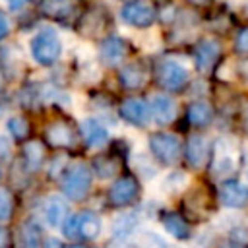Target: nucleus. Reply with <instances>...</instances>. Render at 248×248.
I'll return each instance as SVG.
<instances>
[{"mask_svg":"<svg viewBox=\"0 0 248 248\" xmlns=\"http://www.w3.org/2000/svg\"><path fill=\"white\" fill-rule=\"evenodd\" d=\"M6 130L14 140H25L29 136V122H27V118L14 114L6 120Z\"/></svg>","mask_w":248,"mask_h":248,"instance_id":"obj_25","label":"nucleus"},{"mask_svg":"<svg viewBox=\"0 0 248 248\" xmlns=\"http://www.w3.org/2000/svg\"><path fill=\"white\" fill-rule=\"evenodd\" d=\"M91 180V169L85 163H74L62 174V192L70 200H81L89 192Z\"/></svg>","mask_w":248,"mask_h":248,"instance_id":"obj_2","label":"nucleus"},{"mask_svg":"<svg viewBox=\"0 0 248 248\" xmlns=\"http://www.w3.org/2000/svg\"><path fill=\"white\" fill-rule=\"evenodd\" d=\"M138 192H140L138 180L132 174H124L112 182L108 190V202L114 207H124L138 198Z\"/></svg>","mask_w":248,"mask_h":248,"instance_id":"obj_6","label":"nucleus"},{"mask_svg":"<svg viewBox=\"0 0 248 248\" xmlns=\"http://www.w3.org/2000/svg\"><path fill=\"white\" fill-rule=\"evenodd\" d=\"M41 248H64V246H62V242L58 238H46V240H43Z\"/></svg>","mask_w":248,"mask_h":248,"instance_id":"obj_32","label":"nucleus"},{"mask_svg":"<svg viewBox=\"0 0 248 248\" xmlns=\"http://www.w3.org/2000/svg\"><path fill=\"white\" fill-rule=\"evenodd\" d=\"M186 2L192 4V6H196V8H207V6H211L213 0H186Z\"/></svg>","mask_w":248,"mask_h":248,"instance_id":"obj_34","label":"nucleus"},{"mask_svg":"<svg viewBox=\"0 0 248 248\" xmlns=\"http://www.w3.org/2000/svg\"><path fill=\"white\" fill-rule=\"evenodd\" d=\"M120 116L132 126H145L149 120V107L143 99L128 97L120 105Z\"/></svg>","mask_w":248,"mask_h":248,"instance_id":"obj_9","label":"nucleus"},{"mask_svg":"<svg viewBox=\"0 0 248 248\" xmlns=\"http://www.w3.org/2000/svg\"><path fill=\"white\" fill-rule=\"evenodd\" d=\"M184 157H186L190 167H194V169L203 167L207 157H209V143H207V140L203 136H198V134L190 136L188 141H186Z\"/></svg>","mask_w":248,"mask_h":248,"instance_id":"obj_13","label":"nucleus"},{"mask_svg":"<svg viewBox=\"0 0 248 248\" xmlns=\"http://www.w3.org/2000/svg\"><path fill=\"white\" fill-rule=\"evenodd\" d=\"M186 118L192 126H198V128L207 126L213 120V107L207 101H194L188 105Z\"/></svg>","mask_w":248,"mask_h":248,"instance_id":"obj_17","label":"nucleus"},{"mask_svg":"<svg viewBox=\"0 0 248 248\" xmlns=\"http://www.w3.org/2000/svg\"><path fill=\"white\" fill-rule=\"evenodd\" d=\"M81 136H83V140L89 147H101L108 141L107 128L95 118H85L81 122Z\"/></svg>","mask_w":248,"mask_h":248,"instance_id":"obj_15","label":"nucleus"},{"mask_svg":"<svg viewBox=\"0 0 248 248\" xmlns=\"http://www.w3.org/2000/svg\"><path fill=\"white\" fill-rule=\"evenodd\" d=\"M147 68L141 62H128L118 72V81L124 89H140L147 81Z\"/></svg>","mask_w":248,"mask_h":248,"instance_id":"obj_12","label":"nucleus"},{"mask_svg":"<svg viewBox=\"0 0 248 248\" xmlns=\"http://www.w3.org/2000/svg\"><path fill=\"white\" fill-rule=\"evenodd\" d=\"M41 227L37 221L33 219H27L25 223H21L19 227V246L21 248H39L41 246Z\"/></svg>","mask_w":248,"mask_h":248,"instance_id":"obj_19","label":"nucleus"},{"mask_svg":"<svg viewBox=\"0 0 248 248\" xmlns=\"http://www.w3.org/2000/svg\"><path fill=\"white\" fill-rule=\"evenodd\" d=\"M68 248H85V246H81V244H72V246H68Z\"/></svg>","mask_w":248,"mask_h":248,"instance_id":"obj_35","label":"nucleus"},{"mask_svg":"<svg viewBox=\"0 0 248 248\" xmlns=\"http://www.w3.org/2000/svg\"><path fill=\"white\" fill-rule=\"evenodd\" d=\"M93 169H95V172H97L101 178H108V176L116 174V170H118V161H116L112 155H99V157H95V161H93Z\"/></svg>","mask_w":248,"mask_h":248,"instance_id":"obj_26","label":"nucleus"},{"mask_svg":"<svg viewBox=\"0 0 248 248\" xmlns=\"http://www.w3.org/2000/svg\"><path fill=\"white\" fill-rule=\"evenodd\" d=\"M120 19L126 25H132L136 29L151 27L157 19V12L149 2L143 0H132L120 8Z\"/></svg>","mask_w":248,"mask_h":248,"instance_id":"obj_5","label":"nucleus"},{"mask_svg":"<svg viewBox=\"0 0 248 248\" xmlns=\"http://www.w3.org/2000/svg\"><path fill=\"white\" fill-rule=\"evenodd\" d=\"M79 27H81V33L83 35H91V37L97 35L105 27V14L99 12V10H93V12L85 14Z\"/></svg>","mask_w":248,"mask_h":248,"instance_id":"obj_24","label":"nucleus"},{"mask_svg":"<svg viewBox=\"0 0 248 248\" xmlns=\"http://www.w3.org/2000/svg\"><path fill=\"white\" fill-rule=\"evenodd\" d=\"M149 149L163 165H174L182 155V143L176 136L167 132H155L149 136Z\"/></svg>","mask_w":248,"mask_h":248,"instance_id":"obj_3","label":"nucleus"},{"mask_svg":"<svg viewBox=\"0 0 248 248\" xmlns=\"http://www.w3.org/2000/svg\"><path fill=\"white\" fill-rule=\"evenodd\" d=\"M136 227H138V217L134 213H122L112 221V234L124 240L136 231Z\"/></svg>","mask_w":248,"mask_h":248,"instance_id":"obj_22","label":"nucleus"},{"mask_svg":"<svg viewBox=\"0 0 248 248\" xmlns=\"http://www.w3.org/2000/svg\"><path fill=\"white\" fill-rule=\"evenodd\" d=\"M219 198L227 207H244L248 203V186L238 180H227L219 190Z\"/></svg>","mask_w":248,"mask_h":248,"instance_id":"obj_10","label":"nucleus"},{"mask_svg":"<svg viewBox=\"0 0 248 248\" xmlns=\"http://www.w3.org/2000/svg\"><path fill=\"white\" fill-rule=\"evenodd\" d=\"M126 54H128V43L122 37H116V35H110V37L103 39V43L99 46V58L107 66H116L118 62L124 60Z\"/></svg>","mask_w":248,"mask_h":248,"instance_id":"obj_8","label":"nucleus"},{"mask_svg":"<svg viewBox=\"0 0 248 248\" xmlns=\"http://www.w3.org/2000/svg\"><path fill=\"white\" fill-rule=\"evenodd\" d=\"M244 124H246V132H248V110H246V118H244Z\"/></svg>","mask_w":248,"mask_h":248,"instance_id":"obj_36","label":"nucleus"},{"mask_svg":"<svg viewBox=\"0 0 248 248\" xmlns=\"http://www.w3.org/2000/svg\"><path fill=\"white\" fill-rule=\"evenodd\" d=\"M8 33H10V21H8V16L0 10V41L6 39Z\"/></svg>","mask_w":248,"mask_h":248,"instance_id":"obj_29","label":"nucleus"},{"mask_svg":"<svg viewBox=\"0 0 248 248\" xmlns=\"http://www.w3.org/2000/svg\"><path fill=\"white\" fill-rule=\"evenodd\" d=\"M45 140L52 145V147H72L76 141V132L68 122L56 120L50 122L45 130Z\"/></svg>","mask_w":248,"mask_h":248,"instance_id":"obj_11","label":"nucleus"},{"mask_svg":"<svg viewBox=\"0 0 248 248\" xmlns=\"http://www.w3.org/2000/svg\"><path fill=\"white\" fill-rule=\"evenodd\" d=\"M29 52L39 66H52L54 62H58L62 54L60 35L52 27H45L37 31L29 41Z\"/></svg>","mask_w":248,"mask_h":248,"instance_id":"obj_1","label":"nucleus"},{"mask_svg":"<svg viewBox=\"0 0 248 248\" xmlns=\"http://www.w3.org/2000/svg\"><path fill=\"white\" fill-rule=\"evenodd\" d=\"M41 12L48 17H56L62 19L66 16H70L72 12V2L70 0H43L41 2Z\"/></svg>","mask_w":248,"mask_h":248,"instance_id":"obj_23","label":"nucleus"},{"mask_svg":"<svg viewBox=\"0 0 248 248\" xmlns=\"http://www.w3.org/2000/svg\"><path fill=\"white\" fill-rule=\"evenodd\" d=\"M157 83L167 91H182L188 83V70L176 60H161L155 68Z\"/></svg>","mask_w":248,"mask_h":248,"instance_id":"obj_4","label":"nucleus"},{"mask_svg":"<svg viewBox=\"0 0 248 248\" xmlns=\"http://www.w3.org/2000/svg\"><path fill=\"white\" fill-rule=\"evenodd\" d=\"M221 56V45L207 37V39H202L196 48H194V60H196V68L202 72V74H207L215 68L217 60Z\"/></svg>","mask_w":248,"mask_h":248,"instance_id":"obj_7","label":"nucleus"},{"mask_svg":"<svg viewBox=\"0 0 248 248\" xmlns=\"http://www.w3.org/2000/svg\"><path fill=\"white\" fill-rule=\"evenodd\" d=\"M45 219L50 227H62L68 219V203L62 196H50L45 202Z\"/></svg>","mask_w":248,"mask_h":248,"instance_id":"obj_16","label":"nucleus"},{"mask_svg":"<svg viewBox=\"0 0 248 248\" xmlns=\"http://www.w3.org/2000/svg\"><path fill=\"white\" fill-rule=\"evenodd\" d=\"M14 215V198L8 188L0 186V223L10 221Z\"/></svg>","mask_w":248,"mask_h":248,"instance_id":"obj_27","label":"nucleus"},{"mask_svg":"<svg viewBox=\"0 0 248 248\" xmlns=\"http://www.w3.org/2000/svg\"><path fill=\"white\" fill-rule=\"evenodd\" d=\"M45 161V147L37 140H29L23 145V163L29 170H37Z\"/></svg>","mask_w":248,"mask_h":248,"instance_id":"obj_20","label":"nucleus"},{"mask_svg":"<svg viewBox=\"0 0 248 248\" xmlns=\"http://www.w3.org/2000/svg\"><path fill=\"white\" fill-rule=\"evenodd\" d=\"M2 85H4V79H2V74H0V89H2Z\"/></svg>","mask_w":248,"mask_h":248,"instance_id":"obj_37","label":"nucleus"},{"mask_svg":"<svg viewBox=\"0 0 248 248\" xmlns=\"http://www.w3.org/2000/svg\"><path fill=\"white\" fill-rule=\"evenodd\" d=\"M29 0H6V4H8V8L10 10H14V12H17V10H21L25 4H27Z\"/></svg>","mask_w":248,"mask_h":248,"instance_id":"obj_33","label":"nucleus"},{"mask_svg":"<svg viewBox=\"0 0 248 248\" xmlns=\"http://www.w3.org/2000/svg\"><path fill=\"white\" fill-rule=\"evenodd\" d=\"M236 50L238 52H248V27H244L236 35Z\"/></svg>","mask_w":248,"mask_h":248,"instance_id":"obj_28","label":"nucleus"},{"mask_svg":"<svg viewBox=\"0 0 248 248\" xmlns=\"http://www.w3.org/2000/svg\"><path fill=\"white\" fill-rule=\"evenodd\" d=\"M10 244H12V240H10V231L0 225V248H10Z\"/></svg>","mask_w":248,"mask_h":248,"instance_id":"obj_30","label":"nucleus"},{"mask_svg":"<svg viewBox=\"0 0 248 248\" xmlns=\"http://www.w3.org/2000/svg\"><path fill=\"white\" fill-rule=\"evenodd\" d=\"M0 176H2V169H0Z\"/></svg>","mask_w":248,"mask_h":248,"instance_id":"obj_38","label":"nucleus"},{"mask_svg":"<svg viewBox=\"0 0 248 248\" xmlns=\"http://www.w3.org/2000/svg\"><path fill=\"white\" fill-rule=\"evenodd\" d=\"M151 112H153V118L155 122L159 124H170L174 118H176V103L169 97V95H155L151 99Z\"/></svg>","mask_w":248,"mask_h":248,"instance_id":"obj_14","label":"nucleus"},{"mask_svg":"<svg viewBox=\"0 0 248 248\" xmlns=\"http://www.w3.org/2000/svg\"><path fill=\"white\" fill-rule=\"evenodd\" d=\"M8 153H10V140L8 136L0 134V157H6Z\"/></svg>","mask_w":248,"mask_h":248,"instance_id":"obj_31","label":"nucleus"},{"mask_svg":"<svg viewBox=\"0 0 248 248\" xmlns=\"http://www.w3.org/2000/svg\"><path fill=\"white\" fill-rule=\"evenodd\" d=\"M163 227L167 229V232H170L178 240H184L190 234V227H188L186 219L178 213H165L163 215Z\"/></svg>","mask_w":248,"mask_h":248,"instance_id":"obj_21","label":"nucleus"},{"mask_svg":"<svg viewBox=\"0 0 248 248\" xmlns=\"http://www.w3.org/2000/svg\"><path fill=\"white\" fill-rule=\"evenodd\" d=\"M101 232V219L93 211H81L78 213V234L79 238L93 240Z\"/></svg>","mask_w":248,"mask_h":248,"instance_id":"obj_18","label":"nucleus"}]
</instances>
